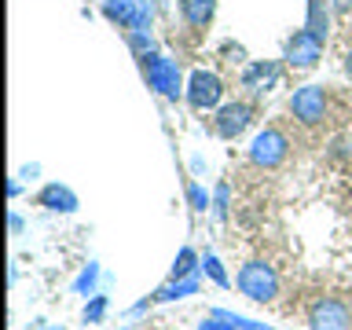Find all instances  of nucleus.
<instances>
[{
    "label": "nucleus",
    "instance_id": "nucleus-20",
    "mask_svg": "<svg viewBox=\"0 0 352 330\" xmlns=\"http://www.w3.org/2000/svg\"><path fill=\"white\" fill-rule=\"evenodd\" d=\"M213 217H217V220L228 217V184H220L217 195H213Z\"/></svg>",
    "mask_w": 352,
    "mask_h": 330
},
{
    "label": "nucleus",
    "instance_id": "nucleus-4",
    "mask_svg": "<svg viewBox=\"0 0 352 330\" xmlns=\"http://www.w3.org/2000/svg\"><path fill=\"white\" fill-rule=\"evenodd\" d=\"M319 55H323V41L316 37L312 30H297L290 41H286V66L290 70H312L319 63Z\"/></svg>",
    "mask_w": 352,
    "mask_h": 330
},
{
    "label": "nucleus",
    "instance_id": "nucleus-16",
    "mask_svg": "<svg viewBox=\"0 0 352 330\" xmlns=\"http://www.w3.org/2000/svg\"><path fill=\"white\" fill-rule=\"evenodd\" d=\"M187 202H191L195 213H206V209H213V198L202 184H187Z\"/></svg>",
    "mask_w": 352,
    "mask_h": 330
},
{
    "label": "nucleus",
    "instance_id": "nucleus-24",
    "mask_svg": "<svg viewBox=\"0 0 352 330\" xmlns=\"http://www.w3.org/2000/svg\"><path fill=\"white\" fill-rule=\"evenodd\" d=\"M345 74L352 77V48H349V55H345Z\"/></svg>",
    "mask_w": 352,
    "mask_h": 330
},
{
    "label": "nucleus",
    "instance_id": "nucleus-18",
    "mask_svg": "<svg viewBox=\"0 0 352 330\" xmlns=\"http://www.w3.org/2000/svg\"><path fill=\"white\" fill-rule=\"evenodd\" d=\"M99 279V264H88V268L77 275V283H74V294H92V286Z\"/></svg>",
    "mask_w": 352,
    "mask_h": 330
},
{
    "label": "nucleus",
    "instance_id": "nucleus-13",
    "mask_svg": "<svg viewBox=\"0 0 352 330\" xmlns=\"http://www.w3.org/2000/svg\"><path fill=\"white\" fill-rule=\"evenodd\" d=\"M198 272H202V257H198L191 246H184L180 253H176V264H173L169 279H187V275H198Z\"/></svg>",
    "mask_w": 352,
    "mask_h": 330
},
{
    "label": "nucleus",
    "instance_id": "nucleus-17",
    "mask_svg": "<svg viewBox=\"0 0 352 330\" xmlns=\"http://www.w3.org/2000/svg\"><path fill=\"white\" fill-rule=\"evenodd\" d=\"M107 308H110V297H107V294H96L92 301L85 305V323H103Z\"/></svg>",
    "mask_w": 352,
    "mask_h": 330
},
{
    "label": "nucleus",
    "instance_id": "nucleus-9",
    "mask_svg": "<svg viewBox=\"0 0 352 330\" xmlns=\"http://www.w3.org/2000/svg\"><path fill=\"white\" fill-rule=\"evenodd\" d=\"M250 121H253L250 103H224L217 110V136L220 140H235L250 129Z\"/></svg>",
    "mask_w": 352,
    "mask_h": 330
},
{
    "label": "nucleus",
    "instance_id": "nucleus-21",
    "mask_svg": "<svg viewBox=\"0 0 352 330\" xmlns=\"http://www.w3.org/2000/svg\"><path fill=\"white\" fill-rule=\"evenodd\" d=\"M198 330H239L235 323H228V319H220V316H213V312H209L206 319H202V323H198Z\"/></svg>",
    "mask_w": 352,
    "mask_h": 330
},
{
    "label": "nucleus",
    "instance_id": "nucleus-12",
    "mask_svg": "<svg viewBox=\"0 0 352 330\" xmlns=\"http://www.w3.org/2000/svg\"><path fill=\"white\" fill-rule=\"evenodd\" d=\"M180 11L191 26H206L217 11V0H180Z\"/></svg>",
    "mask_w": 352,
    "mask_h": 330
},
{
    "label": "nucleus",
    "instance_id": "nucleus-22",
    "mask_svg": "<svg viewBox=\"0 0 352 330\" xmlns=\"http://www.w3.org/2000/svg\"><path fill=\"white\" fill-rule=\"evenodd\" d=\"M330 4H334L338 15H349V11H352V0H330Z\"/></svg>",
    "mask_w": 352,
    "mask_h": 330
},
{
    "label": "nucleus",
    "instance_id": "nucleus-11",
    "mask_svg": "<svg viewBox=\"0 0 352 330\" xmlns=\"http://www.w3.org/2000/svg\"><path fill=\"white\" fill-rule=\"evenodd\" d=\"M37 206L52 209V213H77V206H81V202H77V195L66 184H48L37 195Z\"/></svg>",
    "mask_w": 352,
    "mask_h": 330
},
{
    "label": "nucleus",
    "instance_id": "nucleus-10",
    "mask_svg": "<svg viewBox=\"0 0 352 330\" xmlns=\"http://www.w3.org/2000/svg\"><path fill=\"white\" fill-rule=\"evenodd\" d=\"M279 77V63H250L242 70V88H250L253 96H264Z\"/></svg>",
    "mask_w": 352,
    "mask_h": 330
},
{
    "label": "nucleus",
    "instance_id": "nucleus-7",
    "mask_svg": "<svg viewBox=\"0 0 352 330\" xmlns=\"http://www.w3.org/2000/svg\"><path fill=\"white\" fill-rule=\"evenodd\" d=\"M220 99H224V85H220L217 74H206V70H195L191 81H187V103L195 110H213Z\"/></svg>",
    "mask_w": 352,
    "mask_h": 330
},
{
    "label": "nucleus",
    "instance_id": "nucleus-8",
    "mask_svg": "<svg viewBox=\"0 0 352 330\" xmlns=\"http://www.w3.org/2000/svg\"><path fill=\"white\" fill-rule=\"evenodd\" d=\"M308 327L312 330H352V316L341 301L323 297V301H316L312 312H308Z\"/></svg>",
    "mask_w": 352,
    "mask_h": 330
},
{
    "label": "nucleus",
    "instance_id": "nucleus-6",
    "mask_svg": "<svg viewBox=\"0 0 352 330\" xmlns=\"http://www.w3.org/2000/svg\"><path fill=\"white\" fill-rule=\"evenodd\" d=\"M103 15L132 30H151V4L147 0H103Z\"/></svg>",
    "mask_w": 352,
    "mask_h": 330
},
{
    "label": "nucleus",
    "instance_id": "nucleus-14",
    "mask_svg": "<svg viewBox=\"0 0 352 330\" xmlns=\"http://www.w3.org/2000/svg\"><path fill=\"white\" fill-rule=\"evenodd\" d=\"M305 30H312L319 41H327V8H323V0H308V22H305Z\"/></svg>",
    "mask_w": 352,
    "mask_h": 330
},
{
    "label": "nucleus",
    "instance_id": "nucleus-5",
    "mask_svg": "<svg viewBox=\"0 0 352 330\" xmlns=\"http://www.w3.org/2000/svg\"><path fill=\"white\" fill-rule=\"evenodd\" d=\"M290 114L301 121V125H319L327 118V96L319 85H305L290 96Z\"/></svg>",
    "mask_w": 352,
    "mask_h": 330
},
{
    "label": "nucleus",
    "instance_id": "nucleus-1",
    "mask_svg": "<svg viewBox=\"0 0 352 330\" xmlns=\"http://www.w3.org/2000/svg\"><path fill=\"white\" fill-rule=\"evenodd\" d=\"M235 286H239V294H246L250 301H257V305H268L279 297V275H275V268L264 261L242 264L239 275H235Z\"/></svg>",
    "mask_w": 352,
    "mask_h": 330
},
{
    "label": "nucleus",
    "instance_id": "nucleus-23",
    "mask_svg": "<svg viewBox=\"0 0 352 330\" xmlns=\"http://www.w3.org/2000/svg\"><path fill=\"white\" fill-rule=\"evenodd\" d=\"M8 224H11V231L19 235V231H22V217H19V213H11V217H8Z\"/></svg>",
    "mask_w": 352,
    "mask_h": 330
},
{
    "label": "nucleus",
    "instance_id": "nucleus-3",
    "mask_svg": "<svg viewBox=\"0 0 352 330\" xmlns=\"http://www.w3.org/2000/svg\"><path fill=\"white\" fill-rule=\"evenodd\" d=\"M286 151H290V143H286V136L279 129H264L250 143V158H253V165H261V169H275V165H283Z\"/></svg>",
    "mask_w": 352,
    "mask_h": 330
},
{
    "label": "nucleus",
    "instance_id": "nucleus-19",
    "mask_svg": "<svg viewBox=\"0 0 352 330\" xmlns=\"http://www.w3.org/2000/svg\"><path fill=\"white\" fill-rule=\"evenodd\" d=\"M129 44H132L136 52H143V55H151V48H154V41H151L147 30H132V33H129Z\"/></svg>",
    "mask_w": 352,
    "mask_h": 330
},
{
    "label": "nucleus",
    "instance_id": "nucleus-2",
    "mask_svg": "<svg viewBox=\"0 0 352 330\" xmlns=\"http://www.w3.org/2000/svg\"><path fill=\"white\" fill-rule=\"evenodd\" d=\"M143 74H147V85L158 96H165V99H180L184 96L180 66H176V59H169V55H158V52L143 55Z\"/></svg>",
    "mask_w": 352,
    "mask_h": 330
},
{
    "label": "nucleus",
    "instance_id": "nucleus-15",
    "mask_svg": "<svg viewBox=\"0 0 352 330\" xmlns=\"http://www.w3.org/2000/svg\"><path fill=\"white\" fill-rule=\"evenodd\" d=\"M202 275H206L209 283L224 286V290L231 286V279H228V272H224V264H220V257H217V253H206V257H202Z\"/></svg>",
    "mask_w": 352,
    "mask_h": 330
}]
</instances>
